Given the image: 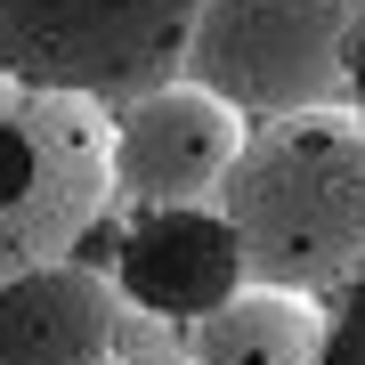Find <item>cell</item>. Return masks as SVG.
<instances>
[{"instance_id":"6da1fadb","label":"cell","mask_w":365,"mask_h":365,"mask_svg":"<svg viewBox=\"0 0 365 365\" xmlns=\"http://www.w3.org/2000/svg\"><path fill=\"white\" fill-rule=\"evenodd\" d=\"M211 211L235 235L244 284L260 292H349L365 276V122L333 114L252 122Z\"/></svg>"},{"instance_id":"7a4b0ae2","label":"cell","mask_w":365,"mask_h":365,"mask_svg":"<svg viewBox=\"0 0 365 365\" xmlns=\"http://www.w3.org/2000/svg\"><path fill=\"white\" fill-rule=\"evenodd\" d=\"M114 220V114L0 81V284L66 268Z\"/></svg>"},{"instance_id":"3957f363","label":"cell","mask_w":365,"mask_h":365,"mask_svg":"<svg viewBox=\"0 0 365 365\" xmlns=\"http://www.w3.org/2000/svg\"><path fill=\"white\" fill-rule=\"evenodd\" d=\"M365 0H203L179 81L235 114H333L349 106V41Z\"/></svg>"},{"instance_id":"277c9868","label":"cell","mask_w":365,"mask_h":365,"mask_svg":"<svg viewBox=\"0 0 365 365\" xmlns=\"http://www.w3.org/2000/svg\"><path fill=\"white\" fill-rule=\"evenodd\" d=\"M203 0H0V81L130 106L187 66Z\"/></svg>"},{"instance_id":"5b68a950","label":"cell","mask_w":365,"mask_h":365,"mask_svg":"<svg viewBox=\"0 0 365 365\" xmlns=\"http://www.w3.org/2000/svg\"><path fill=\"white\" fill-rule=\"evenodd\" d=\"M252 122L195 81H163L130 106H114V195L138 211H203L235 170Z\"/></svg>"},{"instance_id":"8992f818","label":"cell","mask_w":365,"mask_h":365,"mask_svg":"<svg viewBox=\"0 0 365 365\" xmlns=\"http://www.w3.org/2000/svg\"><path fill=\"white\" fill-rule=\"evenodd\" d=\"M114 292L138 300L146 317H187L203 325L211 309H227L244 292V260L220 211H138L114 244Z\"/></svg>"},{"instance_id":"52a82bcc","label":"cell","mask_w":365,"mask_h":365,"mask_svg":"<svg viewBox=\"0 0 365 365\" xmlns=\"http://www.w3.org/2000/svg\"><path fill=\"white\" fill-rule=\"evenodd\" d=\"M122 341V292L98 268H33L0 284V365H106Z\"/></svg>"},{"instance_id":"ba28073f","label":"cell","mask_w":365,"mask_h":365,"mask_svg":"<svg viewBox=\"0 0 365 365\" xmlns=\"http://www.w3.org/2000/svg\"><path fill=\"white\" fill-rule=\"evenodd\" d=\"M187 365H317L325 357V309L309 292H260L244 284L227 309H211L195 341H187Z\"/></svg>"},{"instance_id":"9c48e42d","label":"cell","mask_w":365,"mask_h":365,"mask_svg":"<svg viewBox=\"0 0 365 365\" xmlns=\"http://www.w3.org/2000/svg\"><path fill=\"white\" fill-rule=\"evenodd\" d=\"M317 365H365V276L349 284L341 317H325V357Z\"/></svg>"},{"instance_id":"30bf717a","label":"cell","mask_w":365,"mask_h":365,"mask_svg":"<svg viewBox=\"0 0 365 365\" xmlns=\"http://www.w3.org/2000/svg\"><path fill=\"white\" fill-rule=\"evenodd\" d=\"M349 114L365 122V25H357V41H349Z\"/></svg>"},{"instance_id":"8fae6325","label":"cell","mask_w":365,"mask_h":365,"mask_svg":"<svg viewBox=\"0 0 365 365\" xmlns=\"http://www.w3.org/2000/svg\"><path fill=\"white\" fill-rule=\"evenodd\" d=\"M106 365H187V357H163V349H138V357H106Z\"/></svg>"}]
</instances>
